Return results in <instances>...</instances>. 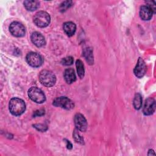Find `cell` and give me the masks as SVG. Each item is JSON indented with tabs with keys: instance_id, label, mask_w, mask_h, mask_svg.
<instances>
[{
	"instance_id": "6da1fadb",
	"label": "cell",
	"mask_w": 156,
	"mask_h": 156,
	"mask_svg": "<svg viewBox=\"0 0 156 156\" xmlns=\"http://www.w3.org/2000/svg\"><path fill=\"white\" fill-rule=\"evenodd\" d=\"M9 107L10 112L12 115L19 116L24 112L26 110V104L23 100L18 98H13L10 99Z\"/></svg>"
},
{
	"instance_id": "7a4b0ae2",
	"label": "cell",
	"mask_w": 156,
	"mask_h": 156,
	"mask_svg": "<svg viewBox=\"0 0 156 156\" xmlns=\"http://www.w3.org/2000/svg\"><path fill=\"white\" fill-rule=\"evenodd\" d=\"M39 80L41 84L46 87H52L56 82V77L54 73L48 70H42L39 74Z\"/></svg>"
},
{
	"instance_id": "3957f363",
	"label": "cell",
	"mask_w": 156,
	"mask_h": 156,
	"mask_svg": "<svg viewBox=\"0 0 156 156\" xmlns=\"http://www.w3.org/2000/svg\"><path fill=\"white\" fill-rule=\"evenodd\" d=\"M51 21L49 15L44 11L38 12L34 17L35 24L39 27H45L48 26Z\"/></svg>"
},
{
	"instance_id": "277c9868",
	"label": "cell",
	"mask_w": 156,
	"mask_h": 156,
	"mask_svg": "<svg viewBox=\"0 0 156 156\" xmlns=\"http://www.w3.org/2000/svg\"><path fill=\"white\" fill-rule=\"evenodd\" d=\"M28 96L31 100L38 104H41L46 100L44 93L37 87H31L28 91Z\"/></svg>"
},
{
	"instance_id": "5b68a950",
	"label": "cell",
	"mask_w": 156,
	"mask_h": 156,
	"mask_svg": "<svg viewBox=\"0 0 156 156\" xmlns=\"http://www.w3.org/2000/svg\"><path fill=\"white\" fill-rule=\"evenodd\" d=\"M53 105L56 107H60L66 110H71L74 108L73 102L68 98L61 96L55 98L53 101Z\"/></svg>"
},
{
	"instance_id": "8992f818",
	"label": "cell",
	"mask_w": 156,
	"mask_h": 156,
	"mask_svg": "<svg viewBox=\"0 0 156 156\" xmlns=\"http://www.w3.org/2000/svg\"><path fill=\"white\" fill-rule=\"evenodd\" d=\"M9 30L11 34L16 37H21L25 35V27L21 23L15 21L10 24Z\"/></svg>"
},
{
	"instance_id": "52a82bcc",
	"label": "cell",
	"mask_w": 156,
	"mask_h": 156,
	"mask_svg": "<svg viewBox=\"0 0 156 156\" xmlns=\"http://www.w3.org/2000/svg\"><path fill=\"white\" fill-rule=\"evenodd\" d=\"M26 61L32 67H39L43 63L41 56L39 54L34 52H31L27 54Z\"/></svg>"
},
{
	"instance_id": "ba28073f",
	"label": "cell",
	"mask_w": 156,
	"mask_h": 156,
	"mask_svg": "<svg viewBox=\"0 0 156 156\" xmlns=\"http://www.w3.org/2000/svg\"><path fill=\"white\" fill-rule=\"evenodd\" d=\"M146 69H147V67L144 61L140 57L133 69V73L137 77L141 78L144 76L146 72Z\"/></svg>"
},
{
	"instance_id": "9c48e42d",
	"label": "cell",
	"mask_w": 156,
	"mask_h": 156,
	"mask_svg": "<svg viewBox=\"0 0 156 156\" xmlns=\"http://www.w3.org/2000/svg\"><path fill=\"white\" fill-rule=\"evenodd\" d=\"M74 124L77 130L85 132L87 128V122L85 118L80 113H77L74 116Z\"/></svg>"
},
{
	"instance_id": "30bf717a",
	"label": "cell",
	"mask_w": 156,
	"mask_h": 156,
	"mask_svg": "<svg viewBox=\"0 0 156 156\" xmlns=\"http://www.w3.org/2000/svg\"><path fill=\"white\" fill-rule=\"evenodd\" d=\"M155 109V101L152 98H147L144 103L143 112L145 115H151L154 113Z\"/></svg>"
},
{
	"instance_id": "8fae6325",
	"label": "cell",
	"mask_w": 156,
	"mask_h": 156,
	"mask_svg": "<svg viewBox=\"0 0 156 156\" xmlns=\"http://www.w3.org/2000/svg\"><path fill=\"white\" fill-rule=\"evenodd\" d=\"M31 40L32 43L37 47H42L46 43L43 35L38 32H34L32 34Z\"/></svg>"
},
{
	"instance_id": "7c38bea8",
	"label": "cell",
	"mask_w": 156,
	"mask_h": 156,
	"mask_svg": "<svg viewBox=\"0 0 156 156\" xmlns=\"http://www.w3.org/2000/svg\"><path fill=\"white\" fill-rule=\"evenodd\" d=\"M153 13L152 9L147 5H143L140 8V16L143 20H149L152 18Z\"/></svg>"
},
{
	"instance_id": "4fadbf2b",
	"label": "cell",
	"mask_w": 156,
	"mask_h": 156,
	"mask_svg": "<svg viewBox=\"0 0 156 156\" xmlns=\"http://www.w3.org/2000/svg\"><path fill=\"white\" fill-rule=\"evenodd\" d=\"M63 28L66 35L71 37L74 34L76 29V26L74 23L68 21L63 24Z\"/></svg>"
},
{
	"instance_id": "5bb4252c",
	"label": "cell",
	"mask_w": 156,
	"mask_h": 156,
	"mask_svg": "<svg viewBox=\"0 0 156 156\" xmlns=\"http://www.w3.org/2000/svg\"><path fill=\"white\" fill-rule=\"evenodd\" d=\"M63 76L65 81L68 83H72L76 79V76L74 71L73 69H71V68L66 69L64 72Z\"/></svg>"
},
{
	"instance_id": "9a60e30c",
	"label": "cell",
	"mask_w": 156,
	"mask_h": 156,
	"mask_svg": "<svg viewBox=\"0 0 156 156\" xmlns=\"http://www.w3.org/2000/svg\"><path fill=\"white\" fill-rule=\"evenodd\" d=\"M24 5L27 10L34 11L39 7L40 3L37 1H25Z\"/></svg>"
},
{
	"instance_id": "2e32d148",
	"label": "cell",
	"mask_w": 156,
	"mask_h": 156,
	"mask_svg": "<svg viewBox=\"0 0 156 156\" xmlns=\"http://www.w3.org/2000/svg\"><path fill=\"white\" fill-rule=\"evenodd\" d=\"M76 66L77 71L79 77L80 79L83 78L85 74V69H84V65L82 62L80 60H77L76 62Z\"/></svg>"
},
{
	"instance_id": "e0dca14e",
	"label": "cell",
	"mask_w": 156,
	"mask_h": 156,
	"mask_svg": "<svg viewBox=\"0 0 156 156\" xmlns=\"http://www.w3.org/2000/svg\"><path fill=\"white\" fill-rule=\"evenodd\" d=\"M133 107L135 109L139 110L142 105V97L140 93L135 94L133 99Z\"/></svg>"
},
{
	"instance_id": "ac0fdd59",
	"label": "cell",
	"mask_w": 156,
	"mask_h": 156,
	"mask_svg": "<svg viewBox=\"0 0 156 156\" xmlns=\"http://www.w3.org/2000/svg\"><path fill=\"white\" fill-rule=\"evenodd\" d=\"M84 55L87 62H88L89 63H91V64L92 62H93V57L92 54V51L91 49H89V48L86 49V50L84 52Z\"/></svg>"
},
{
	"instance_id": "d6986e66",
	"label": "cell",
	"mask_w": 156,
	"mask_h": 156,
	"mask_svg": "<svg viewBox=\"0 0 156 156\" xmlns=\"http://www.w3.org/2000/svg\"><path fill=\"white\" fill-rule=\"evenodd\" d=\"M73 137L77 143L83 144V138L79 135L76 130H75L73 132Z\"/></svg>"
},
{
	"instance_id": "ffe728a7",
	"label": "cell",
	"mask_w": 156,
	"mask_h": 156,
	"mask_svg": "<svg viewBox=\"0 0 156 156\" xmlns=\"http://www.w3.org/2000/svg\"><path fill=\"white\" fill-rule=\"evenodd\" d=\"M61 63L64 65H66V66L71 65L73 63V58L71 56L65 57V58H62Z\"/></svg>"
},
{
	"instance_id": "44dd1931",
	"label": "cell",
	"mask_w": 156,
	"mask_h": 156,
	"mask_svg": "<svg viewBox=\"0 0 156 156\" xmlns=\"http://www.w3.org/2000/svg\"><path fill=\"white\" fill-rule=\"evenodd\" d=\"M71 3H72V2L69 1H66L63 2L60 5V10L62 11L66 10L68 8H69L71 5Z\"/></svg>"
},
{
	"instance_id": "7402d4cb",
	"label": "cell",
	"mask_w": 156,
	"mask_h": 156,
	"mask_svg": "<svg viewBox=\"0 0 156 156\" xmlns=\"http://www.w3.org/2000/svg\"><path fill=\"white\" fill-rule=\"evenodd\" d=\"M34 126H35V127L37 130H40V131H45V130L47 129V126H44V125L41 124L34 125Z\"/></svg>"
},
{
	"instance_id": "603a6c76",
	"label": "cell",
	"mask_w": 156,
	"mask_h": 156,
	"mask_svg": "<svg viewBox=\"0 0 156 156\" xmlns=\"http://www.w3.org/2000/svg\"><path fill=\"white\" fill-rule=\"evenodd\" d=\"M44 114V110H39L35 112L34 116H41Z\"/></svg>"
},
{
	"instance_id": "cb8c5ba5",
	"label": "cell",
	"mask_w": 156,
	"mask_h": 156,
	"mask_svg": "<svg viewBox=\"0 0 156 156\" xmlns=\"http://www.w3.org/2000/svg\"><path fill=\"white\" fill-rule=\"evenodd\" d=\"M66 147H67V148H68V149H71L72 148V144H71V143L69 142V141H68V140H66Z\"/></svg>"
},
{
	"instance_id": "d4e9b609",
	"label": "cell",
	"mask_w": 156,
	"mask_h": 156,
	"mask_svg": "<svg viewBox=\"0 0 156 156\" xmlns=\"http://www.w3.org/2000/svg\"><path fill=\"white\" fill-rule=\"evenodd\" d=\"M151 151H152V152H151V151H150V150L149 151V152H148V155H155V154L154 153V151H153V150H151Z\"/></svg>"
}]
</instances>
